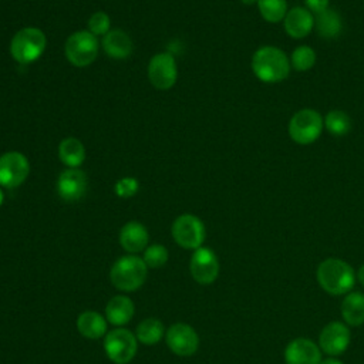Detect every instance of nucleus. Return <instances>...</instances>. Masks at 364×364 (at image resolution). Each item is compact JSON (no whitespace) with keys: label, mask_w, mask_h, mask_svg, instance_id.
<instances>
[{"label":"nucleus","mask_w":364,"mask_h":364,"mask_svg":"<svg viewBox=\"0 0 364 364\" xmlns=\"http://www.w3.org/2000/svg\"><path fill=\"white\" fill-rule=\"evenodd\" d=\"M30 173L27 156L18 151H9L0 155V186L13 189L20 186Z\"/></svg>","instance_id":"1a4fd4ad"},{"label":"nucleus","mask_w":364,"mask_h":364,"mask_svg":"<svg viewBox=\"0 0 364 364\" xmlns=\"http://www.w3.org/2000/svg\"><path fill=\"white\" fill-rule=\"evenodd\" d=\"M134 316V301L127 296H114L105 307V318L114 326L129 323Z\"/></svg>","instance_id":"aec40b11"},{"label":"nucleus","mask_w":364,"mask_h":364,"mask_svg":"<svg viewBox=\"0 0 364 364\" xmlns=\"http://www.w3.org/2000/svg\"><path fill=\"white\" fill-rule=\"evenodd\" d=\"M316 51L310 46H299L291 53L290 67L296 71H307L316 64Z\"/></svg>","instance_id":"bb28decb"},{"label":"nucleus","mask_w":364,"mask_h":364,"mask_svg":"<svg viewBox=\"0 0 364 364\" xmlns=\"http://www.w3.org/2000/svg\"><path fill=\"white\" fill-rule=\"evenodd\" d=\"M148 240L149 235L146 228L136 220L127 222L119 230V245L128 253H138L145 250Z\"/></svg>","instance_id":"a211bd4d"},{"label":"nucleus","mask_w":364,"mask_h":364,"mask_svg":"<svg viewBox=\"0 0 364 364\" xmlns=\"http://www.w3.org/2000/svg\"><path fill=\"white\" fill-rule=\"evenodd\" d=\"M100 43L88 30H78L70 34L64 44V54L74 67H87L92 64L98 55Z\"/></svg>","instance_id":"39448f33"},{"label":"nucleus","mask_w":364,"mask_h":364,"mask_svg":"<svg viewBox=\"0 0 364 364\" xmlns=\"http://www.w3.org/2000/svg\"><path fill=\"white\" fill-rule=\"evenodd\" d=\"M189 270L199 284H210L219 276V260L216 253L209 247H198L191 257Z\"/></svg>","instance_id":"f8f14e48"},{"label":"nucleus","mask_w":364,"mask_h":364,"mask_svg":"<svg viewBox=\"0 0 364 364\" xmlns=\"http://www.w3.org/2000/svg\"><path fill=\"white\" fill-rule=\"evenodd\" d=\"M166 344L176 355L189 357L199 347V336L192 326L176 323L166 330Z\"/></svg>","instance_id":"ddd939ff"},{"label":"nucleus","mask_w":364,"mask_h":364,"mask_svg":"<svg viewBox=\"0 0 364 364\" xmlns=\"http://www.w3.org/2000/svg\"><path fill=\"white\" fill-rule=\"evenodd\" d=\"M142 260L148 267H152V269L162 267L168 262V250L165 246L159 243H154L151 246H146V249L144 250Z\"/></svg>","instance_id":"cd10ccee"},{"label":"nucleus","mask_w":364,"mask_h":364,"mask_svg":"<svg viewBox=\"0 0 364 364\" xmlns=\"http://www.w3.org/2000/svg\"><path fill=\"white\" fill-rule=\"evenodd\" d=\"M164 334H165L164 324L158 318H152V317L141 321L136 326V331H135L136 340L145 346H154L159 343Z\"/></svg>","instance_id":"b1692460"},{"label":"nucleus","mask_w":364,"mask_h":364,"mask_svg":"<svg viewBox=\"0 0 364 364\" xmlns=\"http://www.w3.org/2000/svg\"><path fill=\"white\" fill-rule=\"evenodd\" d=\"M245 6H252V4H257V0H240Z\"/></svg>","instance_id":"72a5a7b5"},{"label":"nucleus","mask_w":364,"mask_h":364,"mask_svg":"<svg viewBox=\"0 0 364 364\" xmlns=\"http://www.w3.org/2000/svg\"><path fill=\"white\" fill-rule=\"evenodd\" d=\"M320 364H344V363L340 361L337 357H326V358H321Z\"/></svg>","instance_id":"2f4dec72"},{"label":"nucleus","mask_w":364,"mask_h":364,"mask_svg":"<svg viewBox=\"0 0 364 364\" xmlns=\"http://www.w3.org/2000/svg\"><path fill=\"white\" fill-rule=\"evenodd\" d=\"M136 337L127 328H115L105 334L104 350L115 364H128L138 348Z\"/></svg>","instance_id":"6e6552de"},{"label":"nucleus","mask_w":364,"mask_h":364,"mask_svg":"<svg viewBox=\"0 0 364 364\" xmlns=\"http://www.w3.org/2000/svg\"><path fill=\"white\" fill-rule=\"evenodd\" d=\"M316 279L318 286L331 296L350 293L355 283V270L350 263L338 257H327L317 266Z\"/></svg>","instance_id":"f257e3e1"},{"label":"nucleus","mask_w":364,"mask_h":364,"mask_svg":"<svg viewBox=\"0 0 364 364\" xmlns=\"http://www.w3.org/2000/svg\"><path fill=\"white\" fill-rule=\"evenodd\" d=\"M88 188V178L80 168L64 169L57 179V193L65 202L80 200Z\"/></svg>","instance_id":"4468645a"},{"label":"nucleus","mask_w":364,"mask_h":364,"mask_svg":"<svg viewBox=\"0 0 364 364\" xmlns=\"http://www.w3.org/2000/svg\"><path fill=\"white\" fill-rule=\"evenodd\" d=\"M111 30V20L109 16L104 11H95L88 18V31L92 33L95 37L105 36Z\"/></svg>","instance_id":"c85d7f7f"},{"label":"nucleus","mask_w":364,"mask_h":364,"mask_svg":"<svg viewBox=\"0 0 364 364\" xmlns=\"http://www.w3.org/2000/svg\"><path fill=\"white\" fill-rule=\"evenodd\" d=\"M341 18L340 14L333 10V9H327L323 13L317 14L314 18V28L318 33V36H321L323 38H334L341 33Z\"/></svg>","instance_id":"5701e85b"},{"label":"nucleus","mask_w":364,"mask_h":364,"mask_svg":"<svg viewBox=\"0 0 364 364\" xmlns=\"http://www.w3.org/2000/svg\"><path fill=\"white\" fill-rule=\"evenodd\" d=\"M256 6L260 16L269 23L284 20L287 13V0H257Z\"/></svg>","instance_id":"a878e982"},{"label":"nucleus","mask_w":364,"mask_h":364,"mask_svg":"<svg viewBox=\"0 0 364 364\" xmlns=\"http://www.w3.org/2000/svg\"><path fill=\"white\" fill-rule=\"evenodd\" d=\"M321 350L316 341L307 337H297L287 343L284 348L286 364H320Z\"/></svg>","instance_id":"2eb2a0df"},{"label":"nucleus","mask_w":364,"mask_h":364,"mask_svg":"<svg viewBox=\"0 0 364 364\" xmlns=\"http://www.w3.org/2000/svg\"><path fill=\"white\" fill-rule=\"evenodd\" d=\"M105 54L115 60L128 58L134 51V43L131 37L121 28H111L101 40Z\"/></svg>","instance_id":"f3484780"},{"label":"nucleus","mask_w":364,"mask_h":364,"mask_svg":"<svg viewBox=\"0 0 364 364\" xmlns=\"http://www.w3.org/2000/svg\"><path fill=\"white\" fill-rule=\"evenodd\" d=\"M351 331L344 321H330L327 323L318 334V347L321 353L328 357L341 355L350 346Z\"/></svg>","instance_id":"9b49d317"},{"label":"nucleus","mask_w":364,"mask_h":364,"mask_svg":"<svg viewBox=\"0 0 364 364\" xmlns=\"http://www.w3.org/2000/svg\"><path fill=\"white\" fill-rule=\"evenodd\" d=\"M3 202H4V192H3V189L0 186V206L3 205Z\"/></svg>","instance_id":"f704fd0d"},{"label":"nucleus","mask_w":364,"mask_h":364,"mask_svg":"<svg viewBox=\"0 0 364 364\" xmlns=\"http://www.w3.org/2000/svg\"><path fill=\"white\" fill-rule=\"evenodd\" d=\"M146 274L148 266L145 262L138 256L128 255L115 260L109 272V280L121 291H134L145 283Z\"/></svg>","instance_id":"20e7f679"},{"label":"nucleus","mask_w":364,"mask_h":364,"mask_svg":"<svg viewBox=\"0 0 364 364\" xmlns=\"http://www.w3.org/2000/svg\"><path fill=\"white\" fill-rule=\"evenodd\" d=\"M340 313L343 321L350 327H357L364 323V293L351 290L350 293L344 294Z\"/></svg>","instance_id":"6ab92c4d"},{"label":"nucleus","mask_w":364,"mask_h":364,"mask_svg":"<svg viewBox=\"0 0 364 364\" xmlns=\"http://www.w3.org/2000/svg\"><path fill=\"white\" fill-rule=\"evenodd\" d=\"M323 119L324 128L336 136L346 135L351 129V118L341 109H331Z\"/></svg>","instance_id":"393cba45"},{"label":"nucleus","mask_w":364,"mask_h":364,"mask_svg":"<svg viewBox=\"0 0 364 364\" xmlns=\"http://www.w3.org/2000/svg\"><path fill=\"white\" fill-rule=\"evenodd\" d=\"M138 189H139V182L134 176H124L119 181H117L115 185H114L115 195L118 198H122V199H128V198L135 196Z\"/></svg>","instance_id":"c756f323"},{"label":"nucleus","mask_w":364,"mask_h":364,"mask_svg":"<svg viewBox=\"0 0 364 364\" xmlns=\"http://www.w3.org/2000/svg\"><path fill=\"white\" fill-rule=\"evenodd\" d=\"M252 71L263 82H280L290 73V60L277 47L263 46L252 57Z\"/></svg>","instance_id":"f03ea898"},{"label":"nucleus","mask_w":364,"mask_h":364,"mask_svg":"<svg viewBox=\"0 0 364 364\" xmlns=\"http://www.w3.org/2000/svg\"><path fill=\"white\" fill-rule=\"evenodd\" d=\"M77 328L82 337L95 340L107 333V318L97 311H82L77 318Z\"/></svg>","instance_id":"4be33fe9"},{"label":"nucleus","mask_w":364,"mask_h":364,"mask_svg":"<svg viewBox=\"0 0 364 364\" xmlns=\"http://www.w3.org/2000/svg\"><path fill=\"white\" fill-rule=\"evenodd\" d=\"M171 233L173 240L181 247L192 250L200 247L206 237V229L203 222L192 213H183L178 216L172 223Z\"/></svg>","instance_id":"0eeeda50"},{"label":"nucleus","mask_w":364,"mask_h":364,"mask_svg":"<svg viewBox=\"0 0 364 364\" xmlns=\"http://www.w3.org/2000/svg\"><path fill=\"white\" fill-rule=\"evenodd\" d=\"M47 46L46 34L38 27H23L10 40V54L18 64L27 65L37 61Z\"/></svg>","instance_id":"7ed1b4c3"},{"label":"nucleus","mask_w":364,"mask_h":364,"mask_svg":"<svg viewBox=\"0 0 364 364\" xmlns=\"http://www.w3.org/2000/svg\"><path fill=\"white\" fill-rule=\"evenodd\" d=\"M324 119L318 111L303 108L293 114L289 122V135L299 145L313 144L323 131Z\"/></svg>","instance_id":"423d86ee"},{"label":"nucleus","mask_w":364,"mask_h":364,"mask_svg":"<svg viewBox=\"0 0 364 364\" xmlns=\"http://www.w3.org/2000/svg\"><path fill=\"white\" fill-rule=\"evenodd\" d=\"M328 4H330V0H304V6L306 9L313 14H320L323 13L324 10L328 9Z\"/></svg>","instance_id":"7c9ffc66"},{"label":"nucleus","mask_w":364,"mask_h":364,"mask_svg":"<svg viewBox=\"0 0 364 364\" xmlns=\"http://www.w3.org/2000/svg\"><path fill=\"white\" fill-rule=\"evenodd\" d=\"M355 279L364 286V264H361V266L358 267V270L355 272Z\"/></svg>","instance_id":"473e14b6"},{"label":"nucleus","mask_w":364,"mask_h":364,"mask_svg":"<svg viewBox=\"0 0 364 364\" xmlns=\"http://www.w3.org/2000/svg\"><path fill=\"white\" fill-rule=\"evenodd\" d=\"M148 78L156 90L166 91L172 88L178 80L175 57L168 51L152 55L148 63Z\"/></svg>","instance_id":"9d476101"},{"label":"nucleus","mask_w":364,"mask_h":364,"mask_svg":"<svg viewBox=\"0 0 364 364\" xmlns=\"http://www.w3.org/2000/svg\"><path fill=\"white\" fill-rule=\"evenodd\" d=\"M58 158L67 168H80L85 159V146L78 138L67 136L58 144Z\"/></svg>","instance_id":"412c9836"},{"label":"nucleus","mask_w":364,"mask_h":364,"mask_svg":"<svg viewBox=\"0 0 364 364\" xmlns=\"http://www.w3.org/2000/svg\"><path fill=\"white\" fill-rule=\"evenodd\" d=\"M283 27L290 37L303 38L314 28V17L306 7H293L287 10Z\"/></svg>","instance_id":"dca6fc26"}]
</instances>
